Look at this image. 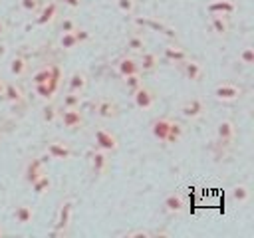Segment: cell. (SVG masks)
I'll return each instance as SVG.
<instances>
[{"label":"cell","instance_id":"cell-1","mask_svg":"<svg viewBox=\"0 0 254 238\" xmlns=\"http://www.w3.org/2000/svg\"><path fill=\"white\" fill-rule=\"evenodd\" d=\"M244 89L236 83H230V81H222L218 85H214L212 89V97L216 101H222V103H232V101H238L242 97Z\"/></svg>","mask_w":254,"mask_h":238},{"label":"cell","instance_id":"cell-2","mask_svg":"<svg viewBox=\"0 0 254 238\" xmlns=\"http://www.w3.org/2000/svg\"><path fill=\"white\" fill-rule=\"evenodd\" d=\"M93 139H95V147L101 149V151H105V153H109V155L119 151V139H117V135H115L113 131H109V129H103V127L95 129Z\"/></svg>","mask_w":254,"mask_h":238},{"label":"cell","instance_id":"cell-3","mask_svg":"<svg viewBox=\"0 0 254 238\" xmlns=\"http://www.w3.org/2000/svg\"><path fill=\"white\" fill-rule=\"evenodd\" d=\"M58 119H60L62 125H64L65 129H69V131L81 129L83 123H85V117H83V113L79 111V107H64V111H60Z\"/></svg>","mask_w":254,"mask_h":238},{"label":"cell","instance_id":"cell-4","mask_svg":"<svg viewBox=\"0 0 254 238\" xmlns=\"http://www.w3.org/2000/svg\"><path fill=\"white\" fill-rule=\"evenodd\" d=\"M163 208H165L167 214H173V216L183 214L187 210V198H185V194L179 192V190L169 192L165 196V200H163Z\"/></svg>","mask_w":254,"mask_h":238},{"label":"cell","instance_id":"cell-5","mask_svg":"<svg viewBox=\"0 0 254 238\" xmlns=\"http://www.w3.org/2000/svg\"><path fill=\"white\" fill-rule=\"evenodd\" d=\"M89 165H91V173L95 177H103L109 171V153H105L101 149H93L89 155Z\"/></svg>","mask_w":254,"mask_h":238},{"label":"cell","instance_id":"cell-6","mask_svg":"<svg viewBox=\"0 0 254 238\" xmlns=\"http://www.w3.org/2000/svg\"><path fill=\"white\" fill-rule=\"evenodd\" d=\"M131 95H133V103L137 109H151L155 105V91L151 87H147L145 83L141 87H137Z\"/></svg>","mask_w":254,"mask_h":238},{"label":"cell","instance_id":"cell-7","mask_svg":"<svg viewBox=\"0 0 254 238\" xmlns=\"http://www.w3.org/2000/svg\"><path fill=\"white\" fill-rule=\"evenodd\" d=\"M202 113H204V103L198 97H190V99L183 101V105H181V115L189 121H194V119L202 117Z\"/></svg>","mask_w":254,"mask_h":238},{"label":"cell","instance_id":"cell-8","mask_svg":"<svg viewBox=\"0 0 254 238\" xmlns=\"http://www.w3.org/2000/svg\"><path fill=\"white\" fill-rule=\"evenodd\" d=\"M32 81H34V85H52V87H56L58 85V69L52 67V65H44L32 75Z\"/></svg>","mask_w":254,"mask_h":238},{"label":"cell","instance_id":"cell-9","mask_svg":"<svg viewBox=\"0 0 254 238\" xmlns=\"http://www.w3.org/2000/svg\"><path fill=\"white\" fill-rule=\"evenodd\" d=\"M46 155L50 159H56V161H65V159H71L73 151L69 145H65L62 141H50L46 145Z\"/></svg>","mask_w":254,"mask_h":238},{"label":"cell","instance_id":"cell-10","mask_svg":"<svg viewBox=\"0 0 254 238\" xmlns=\"http://www.w3.org/2000/svg\"><path fill=\"white\" fill-rule=\"evenodd\" d=\"M181 69H183V75H185L187 79H190V81H200V79L204 77V67H202V63L196 61V60L187 58L185 61H181Z\"/></svg>","mask_w":254,"mask_h":238},{"label":"cell","instance_id":"cell-11","mask_svg":"<svg viewBox=\"0 0 254 238\" xmlns=\"http://www.w3.org/2000/svg\"><path fill=\"white\" fill-rule=\"evenodd\" d=\"M216 139L222 143V145H230L234 139H236V127L230 119H222L218 125H216Z\"/></svg>","mask_w":254,"mask_h":238},{"label":"cell","instance_id":"cell-12","mask_svg":"<svg viewBox=\"0 0 254 238\" xmlns=\"http://www.w3.org/2000/svg\"><path fill=\"white\" fill-rule=\"evenodd\" d=\"M210 30H212L214 36H218V38H226L228 32H230L228 16H222V14H210Z\"/></svg>","mask_w":254,"mask_h":238},{"label":"cell","instance_id":"cell-13","mask_svg":"<svg viewBox=\"0 0 254 238\" xmlns=\"http://www.w3.org/2000/svg\"><path fill=\"white\" fill-rule=\"evenodd\" d=\"M117 71H119L121 77L141 71V67H139V60L133 58V56H123V58H119V60H117Z\"/></svg>","mask_w":254,"mask_h":238},{"label":"cell","instance_id":"cell-14","mask_svg":"<svg viewBox=\"0 0 254 238\" xmlns=\"http://www.w3.org/2000/svg\"><path fill=\"white\" fill-rule=\"evenodd\" d=\"M34 218H36V210H34V206L28 204V202H22V204H18V206L14 208V220H16L18 224L26 226V224H30Z\"/></svg>","mask_w":254,"mask_h":238},{"label":"cell","instance_id":"cell-15","mask_svg":"<svg viewBox=\"0 0 254 238\" xmlns=\"http://www.w3.org/2000/svg\"><path fill=\"white\" fill-rule=\"evenodd\" d=\"M208 14H222V16H230L236 12V4L232 0H210L206 6Z\"/></svg>","mask_w":254,"mask_h":238},{"label":"cell","instance_id":"cell-16","mask_svg":"<svg viewBox=\"0 0 254 238\" xmlns=\"http://www.w3.org/2000/svg\"><path fill=\"white\" fill-rule=\"evenodd\" d=\"M58 10H60V4L58 2H48L44 8H40V16L36 18V22L40 26H46V24H52L56 18H58Z\"/></svg>","mask_w":254,"mask_h":238},{"label":"cell","instance_id":"cell-17","mask_svg":"<svg viewBox=\"0 0 254 238\" xmlns=\"http://www.w3.org/2000/svg\"><path fill=\"white\" fill-rule=\"evenodd\" d=\"M95 111H97V115H99L101 119H115V117L119 115V105H117L113 99H101V101L97 103Z\"/></svg>","mask_w":254,"mask_h":238},{"label":"cell","instance_id":"cell-18","mask_svg":"<svg viewBox=\"0 0 254 238\" xmlns=\"http://www.w3.org/2000/svg\"><path fill=\"white\" fill-rule=\"evenodd\" d=\"M169 125H171V119L169 117H157L153 123H151V133L157 141H167V133H169Z\"/></svg>","mask_w":254,"mask_h":238},{"label":"cell","instance_id":"cell-19","mask_svg":"<svg viewBox=\"0 0 254 238\" xmlns=\"http://www.w3.org/2000/svg\"><path fill=\"white\" fill-rule=\"evenodd\" d=\"M87 87V75L83 71H73L67 79V91H73V93H83Z\"/></svg>","mask_w":254,"mask_h":238},{"label":"cell","instance_id":"cell-20","mask_svg":"<svg viewBox=\"0 0 254 238\" xmlns=\"http://www.w3.org/2000/svg\"><path fill=\"white\" fill-rule=\"evenodd\" d=\"M157 65H159V56L157 54H153V52H141V58H139V67H141V73H145V71H153V69H157Z\"/></svg>","mask_w":254,"mask_h":238},{"label":"cell","instance_id":"cell-21","mask_svg":"<svg viewBox=\"0 0 254 238\" xmlns=\"http://www.w3.org/2000/svg\"><path fill=\"white\" fill-rule=\"evenodd\" d=\"M185 133H187L185 125H183V123H179V121H173V119H171L169 133H167V143H171V145L181 143V141H183V137H185Z\"/></svg>","mask_w":254,"mask_h":238},{"label":"cell","instance_id":"cell-22","mask_svg":"<svg viewBox=\"0 0 254 238\" xmlns=\"http://www.w3.org/2000/svg\"><path fill=\"white\" fill-rule=\"evenodd\" d=\"M4 99H8L12 105H20L24 103V91L18 83H6V95Z\"/></svg>","mask_w":254,"mask_h":238},{"label":"cell","instance_id":"cell-23","mask_svg":"<svg viewBox=\"0 0 254 238\" xmlns=\"http://www.w3.org/2000/svg\"><path fill=\"white\" fill-rule=\"evenodd\" d=\"M163 56H165V60H169V61H173V63H181V61H185L189 56H187V52L183 50V48H179V46H167L165 50H163Z\"/></svg>","mask_w":254,"mask_h":238},{"label":"cell","instance_id":"cell-24","mask_svg":"<svg viewBox=\"0 0 254 238\" xmlns=\"http://www.w3.org/2000/svg\"><path fill=\"white\" fill-rule=\"evenodd\" d=\"M10 73H12L14 77H24V75L28 73V61H26V58L14 56V58L10 60Z\"/></svg>","mask_w":254,"mask_h":238},{"label":"cell","instance_id":"cell-25","mask_svg":"<svg viewBox=\"0 0 254 238\" xmlns=\"http://www.w3.org/2000/svg\"><path fill=\"white\" fill-rule=\"evenodd\" d=\"M32 188H34V192L36 194H46L50 188H52V178L46 175V173H42V175H38L34 180H32V184H30Z\"/></svg>","mask_w":254,"mask_h":238},{"label":"cell","instance_id":"cell-26","mask_svg":"<svg viewBox=\"0 0 254 238\" xmlns=\"http://www.w3.org/2000/svg\"><path fill=\"white\" fill-rule=\"evenodd\" d=\"M69 216H71V202H64L62 208H60V214H58L56 228L58 230H65V226L69 224Z\"/></svg>","mask_w":254,"mask_h":238},{"label":"cell","instance_id":"cell-27","mask_svg":"<svg viewBox=\"0 0 254 238\" xmlns=\"http://www.w3.org/2000/svg\"><path fill=\"white\" fill-rule=\"evenodd\" d=\"M230 194H232V198H234L238 204H244V202H248V198H250V188H248L246 184H234V186L230 188Z\"/></svg>","mask_w":254,"mask_h":238},{"label":"cell","instance_id":"cell-28","mask_svg":"<svg viewBox=\"0 0 254 238\" xmlns=\"http://www.w3.org/2000/svg\"><path fill=\"white\" fill-rule=\"evenodd\" d=\"M238 61L246 67L254 65V48L252 46H244L240 52H238Z\"/></svg>","mask_w":254,"mask_h":238},{"label":"cell","instance_id":"cell-29","mask_svg":"<svg viewBox=\"0 0 254 238\" xmlns=\"http://www.w3.org/2000/svg\"><path fill=\"white\" fill-rule=\"evenodd\" d=\"M123 81H125V87L133 93L137 87H141V85H143V73H141V71H137V73L125 75V77H123Z\"/></svg>","mask_w":254,"mask_h":238},{"label":"cell","instance_id":"cell-30","mask_svg":"<svg viewBox=\"0 0 254 238\" xmlns=\"http://www.w3.org/2000/svg\"><path fill=\"white\" fill-rule=\"evenodd\" d=\"M77 38H75V34L73 32H62V36H60V46L64 48V50H73V48H77Z\"/></svg>","mask_w":254,"mask_h":238},{"label":"cell","instance_id":"cell-31","mask_svg":"<svg viewBox=\"0 0 254 238\" xmlns=\"http://www.w3.org/2000/svg\"><path fill=\"white\" fill-rule=\"evenodd\" d=\"M42 173H44V169H42L40 161H32V163L28 165V169H26L24 178H26V182H28V184H32V180H34L38 175H42Z\"/></svg>","mask_w":254,"mask_h":238},{"label":"cell","instance_id":"cell-32","mask_svg":"<svg viewBox=\"0 0 254 238\" xmlns=\"http://www.w3.org/2000/svg\"><path fill=\"white\" fill-rule=\"evenodd\" d=\"M127 48H129L131 52L141 54V52H145V50H147V42L143 40V36H131V38L127 40Z\"/></svg>","mask_w":254,"mask_h":238},{"label":"cell","instance_id":"cell-33","mask_svg":"<svg viewBox=\"0 0 254 238\" xmlns=\"http://www.w3.org/2000/svg\"><path fill=\"white\" fill-rule=\"evenodd\" d=\"M58 115H60V111H58V107H56L54 103L44 105V109H42V119H44L46 123H54V121L58 119Z\"/></svg>","mask_w":254,"mask_h":238},{"label":"cell","instance_id":"cell-34","mask_svg":"<svg viewBox=\"0 0 254 238\" xmlns=\"http://www.w3.org/2000/svg\"><path fill=\"white\" fill-rule=\"evenodd\" d=\"M121 14H133L137 10V0H113Z\"/></svg>","mask_w":254,"mask_h":238},{"label":"cell","instance_id":"cell-35","mask_svg":"<svg viewBox=\"0 0 254 238\" xmlns=\"http://www.w3.org/2000/svg\"><path fill=\"white\" fill-rule=\"evenodd\" d=\"M20 8L28 14H36L42 8V0H20Z\"/></svg>","mask_w":254,"mask_h":238},{"label":"cell","instance_id":"cell-36","mask_svg":"<svg viewBox=\"0 0 254 238\" xmlns=\"http://www.w3.org/2000/svg\"><path fill=\"white\" fill-rule=\"evenodd\" d=\"M79 103H81V93L67 91L64 95V107H79Z\"/></svg>","mask_w":254,"mask_h":238},{"label":"cell","instance_id":"cell-37","mask_svg":"<svg viewBox=\"0 0 254 238\" xmlns=\"http://www.w3.org/2000/svg\"><path fill=\"white\" fill-rule=\"evenodd\" d=\"M77 28V22L73 18H62L60 20V30L62 32H73Z\"/></svg>","mask_w":254,"mask_h":238},{"label":"cell","instance_id":"cell-38","mask_svg":"<svg viewBox=\"0 0 254 238\" xmlns=\"http://www.w3.org/2000/svg\"><path fill=\"white\" fill-rule=\"evenodd\" d=\"M125 236H127V238H151L153 232H151V230H145V228H137V230L127 232Z\"/></svg>","mask_w":254,"mask_h":238},{"label":"cell","instance_id":"cell-39","mask_svg":"<svg viewBox=\"0 0 254 238\" xmlns=\"http://www.w3.org/2000/svg\"><path fill=\"white\" fill-rule=\"evenodd\" d=\"M73 34H75V38H77V42L81 44V42H85V40H89V32L87 30H83V28H75L73 30Z\"/></svg>","mask_w":254,"mask_h":238},{"label":"cell","instance_id":"cell-40","mask_svg":"<svg viewBox=\"0 0 254 238\" xmlns=\"http://www.w3.org/2000/svg\"><path fill=\"white\" fill-rule=\"evenodd\" d=\"M6 83H8V81L0 77V99H4V95H6Z\"/></svg>","mask_w":254,"mask_h":238},{"label":"cell","instance_id":"cell-41","mask_svg":"<svg viewBox=\"0 0 254 238\" xmlns=\"http://www.w3.org/2000/svg\"><path fill=\"white\" fill-rule=\"evenodd\" d=\"M67 6H71V8H79V4H81V0H64Z\"/></svg>","mask_w":254,"mask_h":238},{"label":"cell","instance_id":"cell-42","mask_svg":"<svg viewBox=\"0 0 254 238\" xmlns=\"http://www.w3.org/2000/svg\"><path fill=\"white\" fill-rule=\"evenodd\" d=\"M6 30H8V28H6V22H4V20H0V36H4V34H6Z\"/></svg>","mask_w":254,"mask_h":238},{"label":"cell","instance_id":"cell-43","mask_svg":"<svg viewBox=\"0 0 254 238\" xmlns=\"http://www.w3.org/2000/svg\"><path fill=\"white\" fill-rule=\"evenodd\" d=\"M4 234H6V230H4L2 226H0V236H4Z\"/></svg>","mask_w":254,"mask_h":238}]
</instances>
